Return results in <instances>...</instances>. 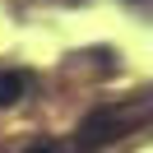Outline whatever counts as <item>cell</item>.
I'll use <instances>...</instances> for the list:
<instances>
[{
    "label": "cell",
    "mask_w": 153,
    "mask_h": 153,
    "mask_svg": "<svg viewBox=\"0 0 153 153\" xmlns=\"http://www.w3.org/2000/svg\"><path fill=\"white\" fill-rule=\"evenodd\" d=\"M23 97V74L19 70H5V74H0V107H14Z\"/></svg>",
    "instance_id": "2"
},
{
    "label": "cell",
    "mask_w": 153,
    "mask_h": 153,
    "mask_svg": "<svg viewBox=\"0 0 153 153\" xmlns=\"http://www.w3.org/2000/svg\"><path fill=\"white\" fill-rule=\"evenodd\" d=\"M139 121H144V111H93L84 125H79V149H97V144L134 130Z\"/></svg>",
    "instance_id": "1"
},
{
    "label": "cell",
    "mask_w": 153,
    "mask_h": 153,
    "mask_svg": "<svg viewBox=\"0 0 153 153\" xmlns=\"http://www.w3.org/2000/svg\"><path fill=\"white\" fill-rule=\"evenodd\" d=\"M28 153H60V144H51V139H47V144H33Z\"/></svg>",
    "instance_id": "3"
}]
</instances>
